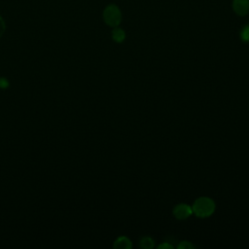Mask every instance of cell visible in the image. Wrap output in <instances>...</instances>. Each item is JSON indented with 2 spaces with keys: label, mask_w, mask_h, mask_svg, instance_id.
<instances>
[{
  "label": "cell",
  "mask_w": 249,
  "mask_h": 249,
  "mask_svg": "<svg viewBox=\"0 0 249 249\" xmlns=\"http://www.w3.org/2000/svg\"><path fill=\"white\" fill-rule=\"evenodd\" d=\"M10 85V82L5 77H0V89H8Z\"/></svg>",
  "instance_id": "obj_10"
},
{
  "label": "cell",
  "mask_w": 249,
  "mask_h": 249,
  "mask_svg": "<svg viewBox=\"0 0 249 249\" xmlns=\"http://www.w3.org/2000/svg\"><path fill=\"white\" fill-rule=\"evenodd\" d=\"M158 249H173V245H171L169 242L164 241L157 246Z\"/></svg>",
  "instance_id": "obj_11"
},
{
  "label": "cell",
  "mask_w": 249,
  "mask_h": 249,
  "mask_svg": "<svg viewBox=\"0 0 249 249\" xmlns=\"http://www.w3.org/2000/svg\"><path fill=\"white\" fill-rule=\"evenodd\" d=\"M155 243V239L148 235L142 236L139 239V247L142 249H153L156 246Z\"/></svg>",
  "instance_id": "obj_7"
},
{
  "label": "cell",
  "mask_w": 249,
  "mask_h": 249,
  "mask_svg": "<svg viewBox=\"0 0 249 249\" xmlns=\"http://www.w3.org/2000/svg\"><path fill=\"white\" fill-rule=\"evenodd\" d=\"M132 247L133 244L131 239L125 235L118 236L113 243V248L115 249H131Z\"/></svg>",
  "instance_id": "obj_5"
},
{
  "label": "cell",
  "mask_w": 249,
  "mask_h": 249,
  "mask_svg": "<svg viewBox=\"0 0 249 249\" xmlns=\"http://www.w3.org/2000/svg\"><path fill=\"white\" fill-rule=\"evenodd\" d=\"M178 249H195L196 246L189 240H182L177 245Z\"/></svg>",
  "instance_id": "obj_9"
},
{
  "label": "cell",
  "mask_w": 249,
  "mask_h": 249,
  "mask_svg": "<svg viewBox=\"0 0 249 249\" xmlns=\"http://www.w3.org/2000/svg\"><path fill=\"white\" fill-rule=\"evenodd\" d=\"M193 215L196 216L197 218H208L214 214L216 210V203L213 198L209 196H199L195 199L192 204Z\"/></svg>",
  "instance_id": "obj_1"
},
{
  "label": "cell",
  "mask_w": 249,
  "mask_h": 249,
  "mask_svg": "<svg viewBox=\"0 0 249 249\" xmlns=\"http://www.w3.org/2000/svg\"><path fill=\"white\" fill-rule=\"evenodd\" d=\"M5 30H6V23H5V20L3 19V18L0 16V38L5 33Z\"/></svg>",
  "instance_id": "obj_12"
},
{
  "label": "cell",
  "mask_w": 249,
  "mask_h": 249,
  "mask_svg": "<svg viewBox=\"0 0 249 249\" xmlns=\"http://www.w3.org/2000/svg\"><path fill=\"white\" fill-rule=\"evenodd\" d=\"M112 39L114 42L120 44V43H123L125 39V32L123 28L117 26V27H114L113 30H112Z\"/></svg>",
  "instance_id": "obj_6"
},
{
  "label": "cell",
  "mask_w": 249,
  "mask_h": 249,
  "mask_svg": "<svg viewBox=\"0 0 249 249\" xmlns=\"http://www.w3.org/2000/svg\"><path fill=\"white\" fill-rule=\"evenodd\" d=\"M239 38L243 43H249V24L244 25L240 29Z\"/></svg>",
  "instance_id": "obj_8"
},
{
  "label": "cell",
  "mask_w": 249,
  "mask_h": 249,
  "mask_svg": "<svg viewBox=\"0 0 249 249\" xmlns=\"http://www.w3.org/2000/svg\"><path fill=\"white\" fill-rule=\"evenodd\" d=\"M232 10L239 17L246 16L249 13V0H232Z\"/></svg>",
  "instance_id": "obj_4"
},
{
  "label": "cell",
  "mask_w": 249,
  "mask_h": 249,
  "mask_svg": "<svg viewBox=\"0 0 249 249\" xmlns=\"http://www.w3.org/2000/svg\"><path fill=\"white\" fill-rule=\"evenodd\" d=\"M172 214L176 220H179V221L187 220L189 217L193 215L192 205L185 202L178 203L173 207Z\"/></svg>",
  "instance_id": "obj_3"
},
{
  "label": "cell",
  "mask_w": 249,
  "mask_h": 249,
  "mask_svg": "<svg viewBox=\"0 0 249 249\" xmlns=\"http://www.w3.org/2000/svg\"><path fill=\"white\" fill-rule=\"evenodd\" d=\"M102 18L104 22L108 26L114 28L121 24L123 16L120 8L116 4H109L105 7L102 14Z\"/></svg>",
  "instance_id": "obj_2"
}]
</instances>
